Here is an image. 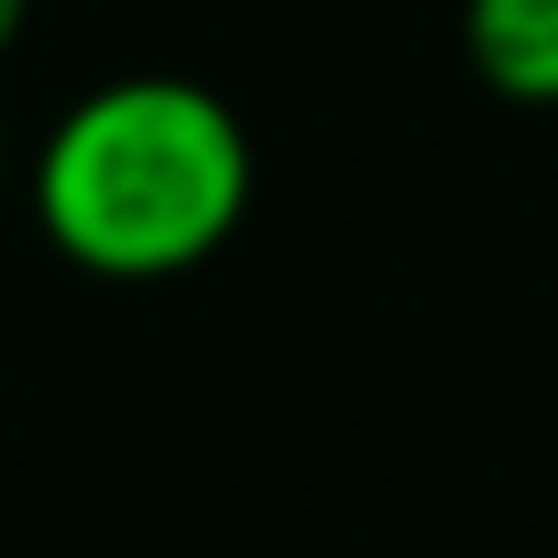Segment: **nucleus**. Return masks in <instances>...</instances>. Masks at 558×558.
Here are the masks:
<instances>
[{"label": "nucleus", "mask_w": 558, "mask_h": 558, "mask_svg": "<svg viewBox=\"0 0 558 558\" xmlns=\"http://www.w3.org/2000/svg\"><path fill=\"white\" fill-rule=\"evenodd\" d=\"M255 197V140L190 74L99 83L41 132L34 222L90 279H181L230 246Z\"/></svg>", "instance_id": "obj_1"}, {"label": "nucleus", "mask_w": 558, "mask_h": 558, "mask_svg": "<svg viewBox=\"0 0 558 558\" xmlns=\"http://www.w3.org/2000/svg\"><path fill=\"white\" fill-rule=\"evenodd\" d=\"M0 181H9V123H0Z\"/></svg>", "instance_id": "obj_4"}, {"label": "nucleus", "mask_w": 558, "mask_h": 558, "mask_svg": "<svg viewBox=\"0 0 558 558\" xmlns=\"http://www.w3.org/2000/svg\"><path fill=\"white\" fill-rule=\"evenodd\" d=\"M25 17H34V0H0V50H17Z\"/></svg>", "instance_id": "obj_3"}, {"label": "nucleus", "mask_w": 558, "mask_h": 558, "mask_svg": "<svg viewBox=\"0 0 558 558\" xmlns=\"http://www.w3.org/2000/svg\"><path fill=\"white\" fill-rule=\"evenodd\" d=\"M460 50L509 107H558V0H460Z\"/></svg>", "instance_id": "obj_2"}]
</instances>
